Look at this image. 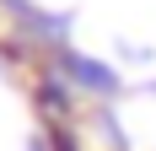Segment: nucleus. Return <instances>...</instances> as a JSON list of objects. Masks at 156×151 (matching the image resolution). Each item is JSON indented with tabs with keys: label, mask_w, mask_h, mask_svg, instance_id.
<instances>
[{
	"label": "nucleus",
	"mask_w": 156,
	"mask_h": 151,
	"mask_svg": "<svg viewBox=\"0 0 156 151\" xmlns=\"http://www.w3.org/2000/svg\"><path fill=\"white\" fill-rule=\"evenodd\" d=\"M65 70H70V81H76V87H86V92H102V97H108L113 87H119V76L108 70V65H97V60H81V54H65Z\"/></svg>",
	"instance_id": "1"
}]
</instances>
